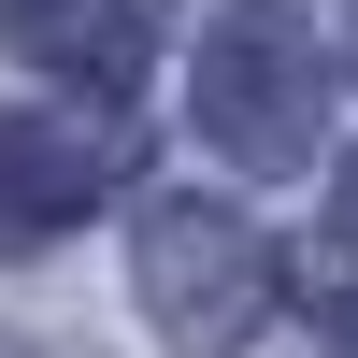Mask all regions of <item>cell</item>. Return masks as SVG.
Listing matches in <instances>:
<instances>
[{"label": "cell", "instance_id": "3", "mask_svg": "<svg viewBox=\"0 0 358 358\" xmlns=\"http://www.w3.org/2000/svg\"><path fill=\"white\" fill-rule=\"evenodd\" d=\"M0 43H15V57H57L72 86H129L143 72V15H129V0H15Z\"/></svg>", "mask_w": 358, "mask_h": 358}, {"label": "cell", "instance_id": "6", "mask_svg": "<svg viewBox=\"0 0 358 358\" xmlns=\"http://www.w3.org/2000/svg\"><path fill=\"white\" fill-rule=\"evenodd\" d=\"M344 244H358V172H344Z\"/></svg>", "mask_w": 358, "mask_h": 358}, {"label": "cell", "instance_id": "5", "mask_svg": "<svg viewBox=\"0 0 358 358\" xmlns=\"http://www.w3.org/2000/svg\"><path fill=\"white\" fill-rule=\"evenodd\" d=\"M330 358H358V301H330Z\"/></svg>", "mask_w": 358, "mask_h": 358}, {"label": "cell", "instance_id": "4", "mask_svg": "<svg viewBox=\"0 0 358 358\" xmlns=\"http://www.w3.org/2000/svg\"><path fill=\"white\" fill-rule=\"evenodd\" d=\"M86 215V143L72 129H0V244H43Z\"/></svg>", "mask_w": 358, "mask_h": 358}, {"label": "cell", "instance_id": "2", "mask_svg": "<svg viewBox=\"0 0 358 358\" xmlns=\"http://www.w3.org/2000/svg\"><path fill=\"white\" fill-rule=\"evenodd\" d=\"M201 129L229 158H301L315 143V43L287 15H229L201 43Z\"/></svg>", "mask_w": 358, "mask_h": 358}, {"label": "cell", "instance_id": "1", "mask_svg": "<svg viewBox=\"0 0 358 358\" xmlns=\"http://www.w3.org/2000/svg\"><path fill=\"white\" fill-rule=\"evenodd\" d=\"M143 301H158V330H172V344L229 358L258 315H273V258H258V229H244V215L172 201V215L143 229Z\"/></svg>", "mask_w": 358, "mask_h": 358}]
</instances>
